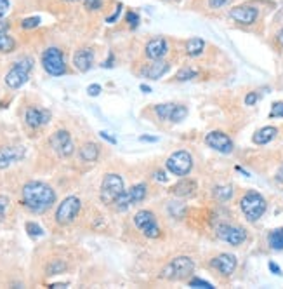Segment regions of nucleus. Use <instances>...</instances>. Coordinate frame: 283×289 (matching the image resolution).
Wrapping results in <instances>:
<instances>
[{"label":"nucleus","mask_w":283,"mask_h":289,"mask_svg":"<svg viewBox=\"0 0 283 289\" xmlns=\"http://www.w3.org/2000/svg\"><path fill=\"white\" fill-rule=\"evenodd\" d=\"M212 195H214L215 201L226 202V201H230V199L233 197V186H230V185L215 186L214 192H212Z\"/></svg>","instance_id":"nucleus-26"},{"label":"nucleus","mask_w":283,"mask_h":289,"mask_svg":"<svg viewBox=\"0 0 283 289\" xmlns=\"http://www.w3.org/2000/svg\"><path fill=\"white\" fill-rule=\"evenodd\" d=\"M7 11H9V0H0V18H4Z\"/></svg>","instance_id":"nucleus-43"},{"label":"nucleus","mask_w":283,"mask_h":289,"mask_svg":"<svg viewBox=\"0 0 283 289\" xmlns=\"http://www.w3.org/2000/svg\"><path fill=\"white\" fill-rule=\"evenodd\" d=\"M80 199L75 197V195H70V197H66L65 201L58 206L56 209V222L59 225H70L75 222V218H77V214L80 212Z\"/></svg>","instance_id":"nucleus-10"},{"label":"nucleus","mask_w":283,"mask_h":289,"mask_svg":"<svg viewBox=\"0 0 283 289\" xmlns=\"http://www.w3.org/2000/svg\"><path fill=\"white\" fill-rule=\"evenodd\" d=\"M189 287H207V289H212L214 286L210 282H207L204 279H198V277H193L189 280Z\"/></svg>","instance_id":"nucleus-37"},{"label":"nucleus","mask_w":283,"mask_h":289,"mask_svg":"<svg viewBox=\"0 0 283 289\" xmlns=\"http://www.w3.org/2000/svg\"><path fill=\"white\" fill-rule=\"evenodd\" d=\"M92 63H94V51L89 49V47H83V49H78L73 56V65L77 68L78 71L86 74V71L91 70Z\"/></svg>","instance_id":"nucleus-19"},{"label":"nucleus","mask_w":283,"mask_h":289,"mask_svg":"<svg viewBox=\"0 0 283 289\" xmlns=\"http://www.w3.org/2000/svg\"><path fill=\"white\" fill-rule=\"evenodd\" d=\"M228 2H230V0H209V6L212 7V9H221Z\"/></svg>","instance_id":"nucleus-41"},{"label":"nucleus","mask_w":283,"mask_h":289,"mask_svg":"<svg viewBox=\"0 0 283 289\" xmlns=\"http://www.w3.org/2000/svg\"><path fill=\"white\" fill-rule=\"evenodd\" d=\"M195 272V261L188 256H177L163 267L162 277L167 280H184Z\"/></svg>","instance_id":"nucleus-3"},{"label":"nucleus","mask_w":283,"mask_h":289,"mask_svg":"<svg viewBox=\"0 0 283 289\" xmlns=\"http://www.w3.org/2000/svg\"><path fill=\"white\" fill-rule=\"evenodd\" d=\"M124 180H122L120 174L117 173H109L103 178V183H101V190H99V197L103 204H115V201L124 194Z\"/></svg>","instance_id":"nucleus-4"},{"label":"nucleus","mask_w":283,"mask_h":289,"mask_svg":"<svg viewBox=\"0 0 283 289\" xmlns=\"http://www.w3.org/2000/svg\"><path fill=\"white\" fill-rule=\"evenodd\" d=\"M113 59H115V56H113V53H109V58H108V61H104L103 65V68H111L113 66Z\"/></svg>","instance_id":"nucleus-47"},{"label":"nucleus","mask_w":283,"mask_h":289,"mask_svg":"<svg viewBox=\"0 0 283 289\" xmlns=\"http://www.w3.org/2000/svg\"><path fill=\"white\" fill-rule=\"evenodd\" d=\"M14 49H16V40L12 39L9 33H4V35H0V53L9 54Z\"/></svg>","instance_id":"nucleus-28"},{"label":"nucleus","mask_w":283,"mask_h":289,"mask_svg":"<svg viewBox=\"0 0 283 289\" xmlns=\"http://www.w3.org/2000/svg\"><path fill=\"white\" fill-rule=\"evenodd\" d=\"M269 270H271L273 274H276V275H281V269L276 265V263H273V261H269Z\"/></svg>","instance_id":"nucleus-45"},{"label":"nucleus","mask_w":283,"mask_h":289,"mask_svg":"<svg viewBox=\"0 0 283 289\" xmlns=\"http://www.w3.org/2000/svg\"><path fill=\"white\" fill-rule=\"evenodd\" d=\"M87 92H89V96H99L101 86L99 84H91V86L87 87Z\"/></svg>","instance_id":"nucleus-42"},{"label":"nucleus","mask_w":283,"mask_h":289,"mask_svg":"<svg viewBox=\"0 0 283 289\" xmlns=\"http://www.w3.org/2000/svg\"><path fill=\"white\" fill-rule=\"evenodd\" d=\"M21 199L32 212H45L56 202V192L42 181H28L21 190Z\"/></svg>","instance_id":"nucleus-1"},{"label":"nucleus","mask_w":283,"mask_h":289,"mask_svg":"<svg viewBox=\"0 0 283 289\" xmlns=\"http://www.w3.org/2000/svg\"><path fill=\"white\" fill-rule=\"evenodd\" d=\"M32 68H33V59L32 58L24 56V58L18 59V61L14 63V66L9 70V74L6 75V84L11 89H19L28 80Z\"/></svg>","instance_id":"nucleus-6"},{"label":"nucleus","mask_w":283,"mask_h":289,"mask_svg":"<svg viewBox=\"0 0 283 289\" xmlns=\"http://www.w3.org/2000/svg\"><path fill=\"white\" fill-rule=\"evenodd\" d=\"M228 14L238 25L248 27V25H254L257 18H259V9L256 6H236L233 9H230Z\"/></svg>","instance_id":"nucleus-13"},{"label":"nucleus","mask_w":283,"mask_h":289,"mask_svg":"<svg viewBox=\"0 0 283 289\" xmlns=\"http://www.w3.org/2000/svg\"><path fill=\"white\" fill-rule=\"evenodd\" d=\"M155 180L156 181H167V176L163 171H155Z\"/></svg>","instance_id":"nucleus-46"},{"label":"nucleus","mask_w":283,"mask_h":289,"mask_svg":"<svg viewBox=\"0 0 283 289\" xmlns=\"http://www.w3.org/2000/svg\"><path fill=\"white\" fill-rule=\"evenodd\" d=\"M50 147L56 152L59 157H70L75 152V144L73 139L68 131H56L52 136H50Z\"/></svg>","instance_id":"nucleus-11"},{"label":"nucleus","mask_w":283,"mask_h":289,"mask_svg":"<svg viewBox=\"0 0 283 289\" xmlns=\"http://www.w3.org/2000/svg\"><path fill=\"white\" fill-rule=\"evenodd\" d=\"M188 117V108H186L184 105H176V108L172 110V113H171V117H168V121L171 122H183L184 118Z\"/></svg>","instance_id":"nucleus-29"},{"label":"nucleus","mask_w":283,"mask_h":289,"mask_svg":"<svg viewBox=\"0 0 283 289\" xmlns=\"http://www.w3.org/2000/svg\"><path fill=\"white\" fill-rule=\"evenodd\" d=\"M139 89H141L143 92H151V87L146 86V84H141V86H139Z\"/></svg>","instance_id":"nucleus-51"},{"label":"nucleus","mask_w":283,"mask_h":289,"mask_svg":"<svg viewBox=\"0 0 283 289\" xmlns=\"http://www.w3.org/2000/svg\"><path fill=\"white\" fill-rule=\"evenodd\" d=\"M174 108H176V103H162V105H156L153 110L160 121H168V117H171Z\"/></svg>","instance_id":"nucleus-27"},{"label":"nucleus","mask_w":283,"mask_h":289,"mask_svg":"<svg viewBox=\"0 0 283 289\" xmlns=\"http://www.w3.org/2000/svg\"><path fill=\"white\" fill-rule=\"evenodd\" d=\"M24 121L32 129H37V127L45 126L50 121V112L44 108H28L24 113Z\"/></svg>","instance_id":"nucleus-18"},{"label":"nucleus","mask_w":283,"mask_h":289,"mask_svg":"<svg viewBox=\"0 0 283 289\" xmlns=\"http://www.w3.org/2000/svg\"><path fill=\"white\" fill-rule=\"evenodd\" d=\"M7 30H9V23L7 21H0V35L7 33Z\"/></svg>","instance_id":"nucleus-48"},{"label":"nucleus","mask_w":283,"mask_h":289,"mask_svg":"<svg viewBox=\"0 0 283 289\" xmlns=\"http://www.w3.org/2000/svg\"><path fill=\"white\" fill-rule=\"evenodd\" d=\"M24 157L23 147H4L0 148V169H7Z\"/></svg>","instance_id":"nucleus-17"},{"label":"nucleus","mask_w":283,"mask_h":289,"mask_svg":"<svg viewBox=\"0 0 283 289\" xmlns=\"http://www.w3.org/2000/svg\"><path fill=\"white\" fill-rule=\"evenodd\" d=\"M215 233H217L219 239L231 246H240L247 240V232L242 227H233V225H219L215 228Z\"/></svg>","instance_id":"nucleus-12"},{"label":"nucleus","mask_w":283,"mask_h":289,"mask_svg":"<svg viewBox=\"0 0 283 289\" xmlns=\"http://www.w3.org/2000/svg\"><path fill=\"white\" fill-rule=\"evenodd\" d=\"M42 66L52 77H61L66 74L65 54L59 47H47L42 53Z\"/></svg>","instance_id":"nucleus-5"},{"label":"nucleus","mask_w":283,"mask_h":289,"mask_svg":"<svg viewBox=\"0 0 283 289\" xmlns=\"http://www.w3.org/2000/svg\"><path fill=\"white\" fill-rule=\"evenodd\" d=\"M276 39H278V44H280V45H281V47H283V28L280 30V32H278Z\"/></svg>","instance_id":"nucleus-50"},{"label":"nucleus","mask_w":283,"mask_h":289,"mask_svg":"<svg viewBox=\"0 0 283 289\" xmlns=\"http://www.w3.org/2000/svg\"><path fill=\"white\" fill-rule=\"evenodd\" d=\"M99 136H101V138H103V139H106L108 143H111V144H117V139L113 138V136H109V134L106 133V131H101V133H99Z\"/></svg>","instance_id":"nucleus-44"},{"label":"nucleus","mask_w":283,"mask_h":289,"mask_svg":"<svg viewBox=\"0 0 283 289\" xmlns=\"http://www.w3.org/2000/svg\"><path fill=\"white\" fill-rule=\"evenodd\" d=\"M26 232H28L32 237H40V235H44V230H42L39 225L33 223V222H28V223H26Z\"/></svg>","instance_id":"nucleus-34"},{"label":"nucleus","mask_w":283,"mask_h":289,"mask_svg":"<svg viewBox=\"0 0 283 289\" xmlns=\"http://www.w3.org/2000/svg\"><path fill=\"white\" fill-rule=\"evenodd\" d=\"M278 134V129L273 126H266V127H261L259 131H256V134L252 136V141L256 144H268L269 141H273Z\"/></svg>","instance_id":"nucleus-22"},{"label":"nucleus","mask_w":283,"mask_h":289,"mask_svg":"<svg viewBox=\"0 0 283 289\" xmlns=\"http://www.w3.org/2000/svg\"><path fill=\"white\" fill-rule=\"evenodd\" d=\"M269 117L276 118V117H283V101H276L271 106V112H269Z\"/></svg>","instance_id":"nucleus-35"},{"label":"nucleus","mask_w":283,"mask_h":289,"mask_svg":"<svg viewBox=\"0 0 283 289\" xmlns=\"http://www.w3.org/2000/svg\"><path fill=\"white\" fill-rule=\"evenodd\" d=\"M205 143L207 147L214 148L219 154H231L233 152V141L222 131H212V133H209L205 136Z\"/></svg>","instance_id":"nucleus-14"},{"label":"nucleus","mask_w":283,"mask_h":289,"mask_svg":"<svg viewBox=\"0 0 283 289\" xmlns=\"http://www.w3.org/2000/svg\"><path fill=\"white\" fill-rule=\"evenodd\" d=\"M168 53V44L163 37H155L146 44L145 47V56L151 61H156V59H163Z\"/></svg>","instance_id":"nucleus-16"},{"label":"nucleus","mask_w":283,"mask_h":289,"mask_svg":"<svg viewBox=\"0 0 283 289\" xmlns=\"http://www.w3.org/2000/svg\"><path fill=\"white\" fill-rule=\"evenodd\" d=\"M196 75H198V71L195 70V68L184 66L176 74V79L179 80V82H186V80H189V79H195Z\"/></svg>","instance_id":"nucleus-30"},{"label":"nucleus","mask_w":283,"mask_h":289,"mask_svg":"<svg viewBox=\"0 0 283 289\" xmlns=\"http://www.w3.org/2000/svg\"><path fill=\"white\" fill-rule=\"evenodd\" d=\"M168 70H171V65H168L167 61L156 59V61H153L150 66H146L145 70H143V77L151 79V80H158V79H162Z\"/></svg>","instance_id":"nucleus-20"},{"label":"nucleus","mask_w":283,"mask_h":289,"mask_svg":"<svg viewBox=\"0 0 283 289\" xmlns=\"http://www.w3.org/2000/svg\"><path fill=\"white\" fill-rule=\"evenodd\" d=\"M7 206H9V199H7L6 195H0V223H2V220L6 218Z\"/></svg>","instance_id":"nucleus-38"},{"label":"nucleus","mask_w":283,"mask_h":289,"mask_svg":"<svg viewBox=\"0 0 283 289\" xmlns=\"http://www.w3.org/2000/svg\"><path fill=\"white\" fill-rule=\"evenodd\" d=\"M257 100H259V94H257L256 91H252V92H248V94L245 96V105H247V106H254L257 103Z\"/></svg>","instance_id":"nucleus-39"},{"label":"nucleus","mask_w":283,"mask_h":289,"mask_svg":"<svg viewBox=\"0 0 283 289\" xmlns=\"http://www.w3.org/2000/svg\"><path fill=\"white\" fill-rule=\"evenodd\" d=\"M122 7H124V6H122V4H118V6H117V11L113 12L111 16H108V18H106V23H115V21L118 19V16H120V12H122Z\"/></svg>","instance_id":"nucleus-40"},{"label":"nucleus","mask_w":283,"mask_h":289,"mask_svg":"<svg viewBox=\"0 0 283 289\" xmlns=\"http://www.w3.org/2000/svg\"><path fill=\"white\" fill-rule=\"evenodd\" d=\"M83 7L87 11H99L103 7V0H83Z\"/></svg>","instance_id":"nucleus-36"},{"label":"nucleus","mask_w":283,"mask_h":289,"mask_svg":"<svg viewBox=\"0 0 283 289\" xmlns=\"http://www.w3.org/2000/svg\"><path fill=\"white\" fill-rule=\"evenodd\" d=\"M276 178H278V180H280L281 183H283V165H281L280 169H278V173H276Z\"/></svg>","instance_id":"nucleus-52"},{"label":"nucleus","mask_w":283,"mask_h":289,"mask_svg":"<svg viewBox=\"0 0 283 289\" xmlns=\"http://www.w3.org/2000/svg\"><path fill=\"white\" fill-rule=\"evenodd\" d=\"M134 225H136L137 230L145 237H148V239H158V237L162 235L155 214L148 209H141L136 212V216H134Z\"/></svg>","instance_id":"nucleus-7"},{"label":"nucleus","mask_w":283,"mask_h":289,"mask_svg":"<svg viewBox=\"0 0 283 289\" xmlns=\"http://www.w3.org/2000/svg\"><path fill=\"white\" fill-rule=\"evenodd\" d=\"M196 190V183L193 180H181L174 186H171V194L176 197H191Z\"/></svg>","instance_id":"nucleus-21"},{"label":"nucleus","mask_w":283,"mask_h":289,"mask_svg":"<svg viewBox=\"0 0 283 289\" xmlns=\"http://www.w3.org/2000/svg\"><path fill=\"white\" fill-rule=\"evenodd\" d=\"M146 194H148L146 183H137V185L130 186L129 190H124V194L117 199L113 206H115L117 211H125V209H129L132 204H137V202L145 201Z\"/></svg>","instance_id":"nucleus-9"},{"label":"nucleus","mask_w":283,"mask_h":289,"mask_svg":"<svg viewBox=\"0 0 283 289\" xmlns=\"http://www.w3.org/2000/svg\"><path fill=\"white\" fill-rule=\"evenodd\" d=\"M99 157V147L96 143H86L80 148V159L83 162H96Z\"/></svg>","instance_id":"nucleus-23"},{"label":"nucleus","mask_w":283,"mask_h":289,"mask_svg":"<svg viewBox=\"0 0 283 289\" xmlns=\"http://www.w3.org/2000/svg\"><path fill=\"white\" fill-rule=\"evenodd\" d=\"M236 265H238V260H236V256H233V254L230 253H221L210 260V267L217 270L219 274H222L224 277H230V275L233 274L236 270Z\"/></svg>","instance_id":"nucleus-15"},{"label":"nucleus","mask_w":283,"mask_h":289,"mask_svg":"<svg viewBox=\"0 0 283 289\" xmlns=\"http://www.w3.org/2000/svg\"><path fill=\"white\" fill-rule=\"evenodd\" d=\"M65 2H77V0H65Z\"/></svg>","instance_id":"nucleus-53"},{"label":"nucleus","mask_w":283,"mask_h":289,"mask_svg":"<svg viewBox=\"0 0 283 289\" xmlns=\"http://www.w3.org/2000/svg\"><path fill=\"white\" fill-rule=\"evenodd\" d=\"M266 207H268V202L266 199L256 190H250L240 199V209L245 214V218L250 223L257 222L259 218H263V214L266 212Z\"/></svg>","instance_id":"nucleus-2"},{"label":"nucleus","mask_w":283,"mask_h":289,"mask_svg":"<svg viewBox=\"0 0 283 289\" xmlns=\"http://www.w3.org/2000/svg\"><path fill=\"white\" fill-rule=\"evenodd\" d=\"M125 21H127L129 28H137L139 23H141V18H139V14L136 11H129L127 16H125Z\"/></svg>","instance_id":"nucleus-32"},{"label":"nucleus","mask_w":283,"mask_h":289,"mask_svg":"<svg viewBox=\"0 0 283 289\" xmlns=\"http://www.w3.org/2000/svg\"><path fill=\"white\" fill-rule=\"evenodd\" d=\"M204 49H205V40L200 39V37H193V39L186 42V54L191 58L200 56L204 53Z\"/></svg>","instance_id":"nucleus-24"},{"label":"nucleus","mask_w":283,"mask_h":289,"mask_svg":"<svg viewBox=\"0 0 283 289\" xmlns=\"http://www.w3.org/2000/svg\"><path fill=\"white\" fill-rule=\"evenodd\" d=\"M40 25V18L39 16H32V18H24L21 21V28L23 30H32V28H37Z\"/></svg>","instance_id":"nucleus-31"},{"label":"nucleus","mask_w":283,"mask_h":289,"mask_svg":"<svg viewBox=\"0 0 283 289\" xmlns=\"http://www.w3.org/2000/svg\"><path fill=\"white\" fill-rule=\"evenodd\" d=\"M141 141H150V143H156L158 141V138H155V136H141Z\"/></svg>","instance_id":"nucleus-49"},{"label":"nucleus","mask_w":283,"mask_h":289,"mask_svg":"<svg viewBox=\"0 0 283 289\" xmlns=\"http://www.w3.org/2000/svg\"><path fill=\"white\" fill-rule=\"evenodd\" d=\"M66 269V265L63 261H59V260H56V261H52L50 263V265L47 267V272L50 275H56V274H61L63 270Z\"/></svg>","instance_id":"nucleus-33"},{"label":"nucleus","mask_w":283,"mask_h":289,"mask_svg":"<svg viewBox=\"0 0 283 289\" xmlns=\"http://www.w3.org/2000/svg\"><path fill=\"white\" fill-rule=\"evenodd\" d=\"M268 246L274 251H281L283 249V227L274 228L269 232L268 235Z\"/></svg>","instance_id":"nucleus-25"},{"label":"nucleus","mask_w":283,"mask_h":289,"mask_svg":"<svg viewBox=\"0 0 283 289\" xmlns=\"http://www.w3.org/2000/svg\"><path fill=\"white\" fill-rule=\"evenodd\" d=\"M167 169L176 176H188L193 169V157L186 150H177L167 159Z\"/></svg>","instance_id":"nucleus-8"}]
</instances>
